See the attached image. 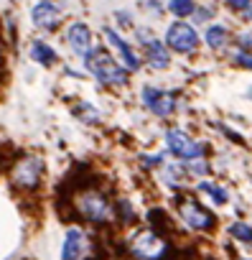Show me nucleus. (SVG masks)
<instances>
[{
	"instance_id": "nucleus-1",
	"label": "nucleus",
	"mask_w": 252,
	"mask_h": 260,
	"mask_svg": "<svg viewBox=\"0 0 252 260\" xmlns=\"http://www.w3.org/2000/svg\"><path fill=\"white\" fill-rule=\"evenodd\" d=\"M71 214L82 222L97 224V227H107L112 222H117V207L115 199L110 197V191L99 184H82L71 191Z\"/></svg>"
},
{
	"instance_id": "nucleus-2",
	"label": "nucleus",
	"mask_w": 252,
	"mask_h": 260,
	"mask_svg": "<svg viewBox=\"0 0 252 260\" xmlns=\"http://www.w3.org/2000/svg\"><path fill=\"white\" fill-rule=\"evenodd\" d=\"M82 67H84L87 74H92L107 89H128L130 82H133V74L120 64V59L104 44L94 46L89 54H84L82 56Z\"/></svg>"
},
{
	"instance_id": "nucleus-3",
	"label": "nucleus",
	"mask_w": 252,
	"mask_h": 260,
	"mask_svg": "<svg viewBox=\"0 0 252 260\" xmlns=\"http://www.w3.org/2000/svg\"><path fill=\"white\" fill-rule=\"evenodd\" d=\"M163 148L171 158H176L181 164L211 158V146L206 141L196 138L194 133H189L181 125H171V127L163 130Z\"/></svg>"
},
{
	"instance_id": "nucleus-4",
	"label": "nucleus",
	"mask_w": 252,
	"mask_h": 260,
	"mask_svg": "<svg viewBox=\"0 0 252 260\" xmlns=\"http://www.w3.org/2000/svg\"><path fill=\"white\" fill-rule=\"evenodd\" d=\"M125 250L135 260H168L171 240L156 227H138L125 237Z\"/></svg>"
},
{
	"instance_id": "nucleus-5",
	"label": "nucleus",
	"mask_w": 252,
	"mask_h": 260,
	"mask_svg": "<svg viewBox=\"0 0 252 260\" xmlns=\"http://www.w3.org/2000/svg\"><path fill=\"white\" fill-rule=\"evenodd\" d=\"M138 100H140V107L148 115H153L156 120H161V122H168L181 110L178 92L176 89H168V87H161V84H143Z\"/></svg>"
},
{
	"instance_id": "nucleus-6",
	"label": "nucleus",
	"mask_w": 252,
	"mask_h": 260,
	"mask_svg": "<svg viewBox=\"0 0 252 260\" xmlns=\"http://www.w3.org/2000/svg\"><path fill=\"white\" fill-rule=\"evenodd\" d=\"M163 41L166 46L176 54V56H184V59H191V56H199L201 46H204V39H201V31L191 23V21H168L166 28H163Z\"/></svg>"
},
{
	"instance_id": "nucleus-7",
	"label": "nucleus",
	"mask_w": 252,
	"mask_h": 260,
	"mask_svg": "<svg viewBox=\"0 0 252 260\" xmlns=\"http://www.w3.org/2000/svg\"><path fill=\"white\" fill-rule=\"evenodd\" d=\"M173 207L178 219L191 230V232H211L217 227V214L211 209H206L194 194L189 191H176L173 197Z\"/></svg>"
},
{
	"instance_id": "nucleus-8",
	"label": "nucleus",
	"mask_w": 252,
	"mask_h": 260,
	"mask_svg": "<svg viewBox=\"0 0 252 260\" xmlns=\"http://www.w3.org/2000/svg\"><path fill=\"white\" fill-rule=\"evenodd\" d=\"M102 44L120 59V64L128 69L133 77L146 69V61H143L140 49H138L130 39H125V34L117 31L115 26H102Z\"/></svg>"
},
{
	"instance_id": "nucleus-9",
	"label": "nucleus",
	"mask_w": 252,
	"mask_h": 260,
	"mask_svg": "<svg viewBox=\"0 0 252 260\" xmlns=\"http://www.w3.org/2000/svg\"><path fill=\"white\" fill-rule=\"evenodd\" d=\"M44 169H46V164H44L41 156H36V153H23V156H18V158L11 164L8 179H11V184H13L16 189H21V191H33V189H39V184H41V179H44Z\"/></svg>"
},
{
	"instance_id": "nucleus-10",
	"label": "nucleus",
	"mask_w": 252,
	"mask_h": 260,
	"mask_svg": "<svg viewBox=\"0 0 252 260\" xmlns=\"http://www.w3.org/2000/svg\"><path fill=\"white\" fill-rule=\"evenodd\" d=\"M61 21H64V13L54 0H39L31 8V23L44 34H54L61 26Z\"/></svg>"
},
{
	"instance_id": "nucleus-11",
	"label": "nucleus",
	"mask_w": 252,
	"mask_h": 260,
	"mask_svg": "<svg viewBox=\"0 0 252 260\" xmlns=\"http://www.w3.org/2000/svg\"><path fill=\"white\" fill-rule=\"evenodd\" d=\"M64 41L66 46L77 54V56H84L89 54L97 44H94V31L84 23V21H71L66 28H64Z\"/></svg>"
},
{
	"instance_id": "nucleus-12",
	"label": "nucleus",
	"mask_w": 252,
	"mask_h": 260,
	"mask_svg": "<svg viewBox=\"0 0 252 260\" xmlns=\"http://www.w3.org/2000/svg\"><path fill=\"white\" fill-rule=\"evenodd\" d=\"M140 54H143L146 69H151V72H168L173 67V51L166 46L163 36H156L148 46L140 49Z\"/></svg>"
},
{
	"instance_id": "nucleus-13",
	"label": "nucleus",
	"mask_w": 252,
	"mask_h": 260,
	"mask_svg": "<svg viewBox=\"0 0 252 260\" xmlns=\"http://www.w3.org/2000/svg\"><path fill=\"white\" fill-rule=\"evenodd\" d=\"M201 39H204V46L211 51V54H227L232 49V41H234V31L227 26V23H209L201 28Z\"/></svg>"
},
{
	"instance_id": "nucleus-14",
	"label": "nucleus",
	"mask_w": 252,
	"mask_h": 260,
	"mask_svg": "<svg viewBox=\"0 0 252 260\" xmlns=\"http://www.w3.org/2000/svg\"><path fill=\"white\" fill-rule=\"evenodd\" d=\"M87 247V235L79 227H69L61 242V260H82Z\"/></svg>"
},
{
	"instance_id": "nucleus-15",
	"label": "nucleus",
	"mask_w": 252,
	"mask_h": 260,
	"mask_svg": "<svg viewBox=\"0 0 252 260\" xmlns=\"http://www.w3.org/2000/svg\"><path fill=\"white\" fill-rule=\"evenodd\" d=\"M28 56H31L39 67H46V69L59 64V54H56V49H54L51 44L41 41V39L31 41V46H28Z\"/></svg>"
},
{
	"instance_id": "nucleus-16",
	"label": "nucleus",
	"mask_w": 252,
	"mask_h": 260,
	"mask_svg": "<svg viewBox=\"0 0 252 260\" xmlns=\"http://www.w3.org/2000/svg\"><path fill=\"white\" fill-rule=\"evenodd\" d=\"M196 191L204 194V197H209V202H214L217 207L229 204V191H227L222 184L211 181V179H199V181H196Z\"/></svg>"
},
{
	"instance_id": "nucleus-17",
	"label": "nucleus",
	"mask_w": 252,
	"mask_h": 260,
	"mask_svg": "<svg viewBox=\"0 0 252 260\" xmlns=\"http://www.w3.org/2000/svg\"><path fill=\"white\" fill-rule=\"evenodd\" d=\"M71 112H74V117L79 120V122H84V125H99L102 122V112L97 110V105H92L89 100H77L74 102V107H71Z\"/></svg>"
},
{
	"instance_id": "nucleus-18",
	"label": "nucleus",
	"mask_w": 252,
	"mask_h": 260,
	"mask_svg": "<svg viewBox=\"0 0 252 260\" xmlns=\"http://www.w3.org/2000/svg\"><path fill=\"white\" fill-rule=\"evenodd\" d=\"M217 16H219L217 3H211V0H204V3H196V11H194V16H191L189 21H191L196 28H204V26L214 23Z\"/></svg>"
},
{
	"instance_id": "nucleus-19",
	"label": "nucleus",
	"mask_w": 252,
	"mask_h": 260,
	"mask_svg": "<svg viewBox=\"0 0 252 260\" xmlns=\"http://www.w3.org/2000/svg\"><path fill=\"white\" fill-rule=\"evenodd\" d=\"M199 0H166V13L176 21H189L196 11Z\"/></svg>"
},
{
	"instance_id": "nucleus-20",
	"label": "nucleus",
	"mask_w": 252,
	"mask_h": 260,
	"mask_svg": "<svg viewBox=\"0 0 252 260\" xmlns=\"http://www.w3.org/2000/svg\"><path fill=\"white\" fill-rule=\"evenodd\" d=\"M166 161H168L166 148H163V151H153V153H151V151H143V153L138 156V164H140L146 171H151V174H156V171H158Z\"/></svg>"
},
{
	"instance_id": "nucleus-21",
	"label": "nucleus",
	"mask_w": 252,
	"mask_h": 260,
	"mask_svg": "<svg viewBox=\"0 0 252 260\" xmlns=\"http://www.w3.org/2000/svg\"><path fill=\"white\" fill-rule=\"evenodd\" d=\"M227 61H229V67H234L239 72H252V51H244V49L232 46L227 51Z\"/></svg>"
},
{
	"instance_id": "nucleus-22",
	"label": "nucleus",
	"mask_w": 252,
	"mask_h": 260,
	"mask_svg": "<svg viewBox=\"0 0 252 260\" xmlns=\"http://www.w3.org/2000/svg\"><path fill=\"white\" fill-rule=\"evenodd\" d=\"M112 21H115V28L117 31H122V34H133V28L138 26V21H135V13L133 11H128V8H117L115 13H112Z\"/></svg>"
},
{
	"instance_id": "nucleus-23",
	"label": "nucleus",
	"mask_w": 252,
	"mask_h": 260,
	"mask_svg": "<svg viewBox=\"0 0 252 260\" xmlns=\"http://www.w3.org/2000/svg\"><path fill=\"white\" fill-rule=\"evenodd\" d=\"M227 232H229L232 240H237V242H242V245H252V224H249V222L237 219V222H232V224L227 227Z\"/></svg>"
},
{
	"instance_id": "nucleus-24",
	"label": "nucleus",
	"mask_w": 252,
	"mask_h": 260,
	"mask_svg": "<svg viewBox=\"0 0 252 260\" xmlns=\"http://www.w3.org/2000/svg\"><path fill=\"white\" fill-rule=\"evenodd\" d=\"M115 207H117V222H122V224H133L135 222V207H133V202L128 197H117Z\"/></svg>"
},
{
	"instance_id": "nucleus-25",
	"label": "nucleus",
	"mask_w": 252,
	"mask_h": 260,
	"mask_svg": "<svg viewBox=\"0 0 252 260\" xmlns=\"http://www.w3.org/2000/svg\"><path fill=\"white\" fill-rule=\"evenodd\" d=\"M138 8L143 11V16L161 21L166 16V0H138Z\"/></svg>"
},
{
	"instance_id": "nucleus-26",
	"label": "nucleus",
	"mask_w": 252,
	"mask_h": 260,
	"mask_svg": "<svg viewBox=\"0 0 252 260\" xmlns=\"http://www.w3.org/2000/svg\"><path fill=\"white\" fill-rule=\"evenodd\" d=\"M153 39H156V31H153V26H151V23H138V26L133 28V44H135L138 49L148 46Z\"/></svg>"
},
{
	"instance_id": "nucleus-27",
	"label": "nucleus",
	"mask_w": 252,
	"mask_h": 260,
	"mask_svg": "<svg viewBox=\"0 0 252 260\" xmlns=\"http://www.w3.org/2000/svg\"><path fill=\"white\" fill-rule=\"evenodd\" d=\"M232 46L244 49V51H252V26H249V28H244V31H237V34H234Z\"/></svg>"
},
{
	"instance_id": "nucleus-28",
	"label": "nucleus",
	"mask_w": 252,
	"mask_h": 260,
	"mask_svg": "<svg viewBox=\"0 0 252 260\" xmlns=\"http://www.w3.org/2000/svg\"><path fill=\"white\" fill-rule=\"evenodd\" d=\"M222 6H224L229 13H242L244 8L252 6V0H222Z\"/></svg>"
},
{
	"instance_id": "nucleus-29",
	"label": "nucleus",
	"mask_w": 252,
	"mask_h": 260,
	"mask_svg": "<svg viewBox=\"0 0 252 260\" xmlns=\"http://www.w3.org/2000/svg\"><path fill=\"white\" fill-rule=\"evenodd\" d=\"M237 16H239V21H242V23L252 26V6H249V8H244L242 13H237Z\"/></svg>"
},
{
	"instance_id": "nucleus-30",
	"label": "nucleus",
	"mask_w": 252,
	"mask_h": 260,
	"mask_svg": "<svg viewBox=\"0 0 252 260\" xmlns=\"http://www.w3.org/2000/svg\"><path fill=\"white\" fill-rule=\"evenodd\" d=\"M239 260H249V257H239Z\"/></svg>"
},
{
	"instance_id": "nucleus-31",
	"label": "nucleus",
	"mask_w": 252,
	"mask_h": 260,
	"mask_svg": "<svg viewBox=\"0 0 252 260\" xmlns=\"http://www.w3.org/2000/svg\"><path fill=\"white\" fill-rule=\"evenodd\" d=\"M178 260H186V257H178Z\"/></svg>"
}]
</instances>
